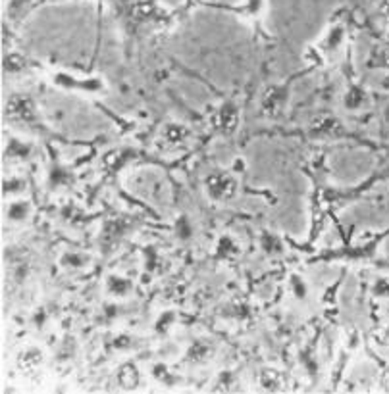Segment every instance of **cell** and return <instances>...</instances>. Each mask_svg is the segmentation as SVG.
Returning a JSON list of instances; mask_svg holds the SVG:
<instances>
[{"label": "cell", "mask_w": 389, "mask_h": 394, "mask_svg": "<svg viewBox=\"0 0 389 394\" xmlns=\"http://www.w3.org/2000/svg\"><path fill=\"white\" fill-rule=\"evenodd\" d=\"M237 189H239L237 177L234 173H229V171H224V169L210 171L205 177V195L214 204L229 202L237 195Z\"/></svg>", "instance_id": "6da1fadb"}, {"label": "cell", "mask_w": 389, "mask_h": 394, "mask_svg": "<svg viewBox=\"0 0 389 394\" xmlns=\"http://www.w3.org/2000/svg\"><path fill=\"white\" fill-rule=\"evenodd\" d=\"M287 100H289V92H287V87H285V85H274V87H270L268 91H264V94H262V113L268 116V118H276V116H280V113L285 110Z\"/></svg>", "instance_id": "7a4b0ae2"}, {"label": "cell", "mask_w": 389, "mask_h": 394, "mask_svg": "<svg viewBox=\"0 0 389 394\" xmlns=\"http://www.w3.org/2000/svg\"><path fill=\"white\" fill-rule=\"evenodd\" d=\"M370 92L362 87V85L351 83L347 85V89L343 91L341 97V106L347 113H362L366 112L370 106Z\"/></svg>", "instance_id": "3957f363"}, {"label": "cell", "mask_w": 389, "mask_h": 394, "mask_svg": "<svg viewBox=\"0 0 389 394\" xmlns=\"http://www.w3.org/2000/svg\"><path fill=\"white\" fill-rule=\"evenodd\" d=\"M189 137H191L189 127L185 125V123H179V121L166 123V125L162 127V131H160V139H162V142L166 147L170 148L184 147L185 142L189 141Z\"/></svg>", "instance_id": "277c9868"}, {"label": "cell", "mask_w": 389, "mask_h": 394, "mask_svg": "<svg viewBox=\"0 0 389 394\" xmlns=\"http://www.w3.org/2000/svg\"><path fill=\"white\" fill-rule=\"evenodd\" d=\"M216 125L218 131L224 135H232L239 127V108L234 102H226L220 106L218 116H216Z\"/></svg>", "instance_id": "5b68a950"}, {"label": "cell", "mask_w": 389, "mask_h": 394, "mask_svg": "<svg viewBox=\"0 0 389 394\" xmlns=\"http://www.w3.org/2000/svg\"><path fill=\"white\" fill-rule=\"evenodd\" d=\"M8 116H12L20 121H33L35 120L33 102L28 97H14L8 102Z\"/></svg>", "instance_id": "8992f818"}, {"label": "cell", "mask_w": 389, "mask_h": 394, "mask_svg": "<svg viewBox=\"0 0 389 394\" xmlns=\"http://www.w3.org/2000/svg\"><path fill=\"white\" fill-rule=\"evenodd\" d=\"M104 289H107L108 295L114 296V298H124V296L131 295L133 283H131V279H128V277H124V275L112 273L107 277Z\"/></svg>", "instance_id": "52a82bcc"}, {"label": "cell", "mask_w": 389, "mask_h": 394, "mask_svg": "<svg viewBox=\"0 0 389 394\" xmlns=\"http://www.w3.org/2000/svg\"><path fill=\"white\" fill-rule=\"evenodd\" d=\"M214 248H216V256H218L220 260H232V258H237L241 254L239 242H237V239H235L234 235H229V233L220 235Z\"/></svg>", "instance_id": "ba28073f"}, {"label": "cell", "mask_w": 389, "mask_h": 394, "mask_svg": "<svg viewBox=\"0 0 389 394\" xmlns=\"http://www.w3.org/2000/svg\"><path fill=\"white\" fill-rule=\"evenodd\" d=\"M343 42H345V29L343 27H333L330 29V33L324 37V41L320 44V52L322 54H328V56H332V54H337L343 47Z\"/></svg>", "instance_id": "9c48e42d"}, {"label": "cell", "mask_w": 389, "mask_h": 394, "mask_svg": "<svg viewBox=\"0 0 389 394\" xmlns=\"http://www.w3.org/2000/svg\"><path fill=\"white\" fill-rule=\"evenodd\" d=\"M311 133L314 135V137H322V139H325V137H335V135L341 133V125L340 121L335 120V118H332V116H324V118H320V120H316L312 123Z\"/></svg>", "instance_id": "30bf717a"}, {"label": "cell", "mask_w": 389, "mask_h": 394, "mask_svg": "<svg viewBox=\"0 0 389 394\" xmlns=\"http://www.w3.org/2000/svg\"><path fill=\"white\" fill-rule=\"evenodd\" d=\"M31 204H29L28 200H14V202H8L6 206V218L8 221H12V223H22L25 219L31 216Z\"/></svg>", "instance_id": "8fae6325"}, {"label": "cell", "mask_w": 389, "mask_h": 394, "mask_svg": "<svg viewBox=\"0 0 389 394\" xmlns=\"http://www.w3.org/2000/svg\"><path fill=\"white\" fill-rule=\"evenodd\" d=\"M58 85L62 87H81L83 91L87 92H99L102 89V81L100 79H85V81H76L70 75H64V73H58L56 79H54Z\"/></svg>", "instance_id": "7c38bea8"}, {"label": "cell", "mask_w": 389, "mask_h": 394, "mask_svg": "<svg viewBox=\"0 0 389 394\" xmlns=\"http://www.w3.org/2000/svg\"><path fill=\"white\" fill-rule=\"evenodd\" d=\"M41 359H43V352L39 350V348H33V346H29L25 350L18 354V366L23 367V369H33L41 364Z\"/></svg>", "instance_id": "4fadbf2b"}, {"label": "cell", "mask_w": 389, "mask_h": 394, "mask_svg": "<svg viewBox=\"0 0 389 394\" xmlns=\"http://www.w3.org/2000/svg\"><path fill=\"white\" fill-rule=\"evenodd\" d=\"M187 359L189 362H193V364H201V362H205L208 356H210V346H208V343H205V340H193L191 345H189V348H187Z\"/></svg>", "instance_id": "5bb4252c"}, {"label": "cell", "mask_w": 389, "mask_h": 394, "mask_svg": "<svg viewBox=\"0 0 389 394\" xmlns=\"http://www.w3.org/2000/svg\"><path fill=\"white\" fill-rule=\"evenodd\" d=\"M31 154V147L28 142L18 141V139H10L6 144V158H16V160H25Z\"/></svg>", "instance_id": "9a60e30c"}, {"label": "cell", "mask_w": 389, "mask_h": 394, "mask_svg": "<svg viewBox=\"0 0 389 394\" xmlns=\"http://www.w3.org/2000/svg\"><path fill=\"white\" fill-rule=\"evenodd\" d=\"M261 247L266 254H280L283 250L282 239L277 237L276 233L264 231L261 237Z\"/></svg>", "instance_id": "2e32d148"}, {"label": "cell", "mask_w": 389, "mask_h": 394, "mask_svg": "<svg viewBox=\"0 0 389 394\" xmlns=\"http://www.w3.org/2000/svg\"><path fill=\"white\" fill-rule=\"evenodd\" d=\"M370 293L376 300H389V275H378L372 281Z\"/></svg>", "instance_id": "e0dca14e"}, {"label": "cell", "mask_w": 389, "mask_h": 394, "mask_svg": "<svg viewBox=\"0 0 389 394\" xmlns=\"http://www.w3.org/2000/svg\"><path fill=\"white\" fill-rule=\"evenodd\" d=\"M87 261H89V258H87L85 254L73 252V250H70V252L62 254V258H60V264H62L64 268H70V269L85 268Z\"/></svg>", "instance_id": "ac0fdd59"}, {"label": "cell", "mask_w": 389, "mask_h": 394, "mask_svg": "<svg viewBox=\"0 0 389 394\" xmlns=\"http://www.w3.org/2000/svg\"><path fill=\"white\" fill-rule=\"evenodd\" d=\"M289 287H291V293H293V296H295L297 300H301V302H304V300L309 298V285H306V281H304L301 275H297V273L291 275Z\"/></svg>", "instance_id": "d6986e66"}, {"label": "cell", "mask_w": 389, "mask_h": 394, "mask_svg": "<svg viewBox=\"0 0 389 394\" xmlns=\"http://www.w3.org/2000/svg\"><path fill=\"white\" fill-rule=\"evenodd\" d=\"M174 229H176V237L179 240H189L193 237L191 221H189L187 216H179V218L176 219V226H174Z\"/></svg>", "instance_id": "ffe728a7"}, {"label": "cell", "mask_w": 389, "mask_h": 394, "mask_svg": "<svg viewBox=\"0 0 389 394\" xmlns=\"http://www.w3.org/2000/svg\"><path fill=\"white\" fill-rule=\"evenodd\" d=\"M137 381H139V374L135 371L133 366H124L120 371V383L124 387H135L137 385Z\"/></svg>", "instance_id": "44dd1931"}, {"label": "cell", "mask_w": 389, "mask_h": 394, "mask_svg": "<svg viewBox=\"0 0 389 394\" xmlns=\"http://www.w3.org/2000/svg\"><path fill=\"white\" fill-rule=\"evenodd\" d=\"M174 321H176V314H174V312L172 310L162 312V314L158 316V319H156V331L166 333L168 329H170L172 325H174Z\"/></svg>", "instance_id": "7402d4cb"}, {"label": "cell", "mask_w": 389, "mask_h": 394, "mask_svg": "<svg viewBox=\"0 0 389 394\" xmlns=\"http://www.w3.org/2000/svg\"><path fill=\"white\" fill-rule=\"evenodd\" d=\"M143 256H145V269L147 271H156L158 264H160V258H158V252H156L155 248L147 247L143 250Z\"/></svg>", "instance_id": "603a6c76"}, {"label": "cell", "mask_w": 389, "mask_h": 394, "mask_svg": "<svg viewBox=\"0 0 389 394\" xmlns=\"http://www.w3.org/2000/svg\"><path fill=\"white\" fill-rule=\"evenodd\" d=\"M261 383L262 387L270 388V390H277V388L282 387V379H280V375L276 371H264Z\"/></svg>", "instance_id": "cb8c5ba5"}, {"label": "cell", "mask_w": 389, "mask_h": 394, "mask_svg": "<svg viewBox=\"0 0 389 394\" xmlns=\"http://www.w3.org/2000/svg\"><path fill=\"white\" fill-rule=\"evenodd\" d=\"M23 190H25V181H22V179H14V181H12V179H6V181H4V195H6V197H10L12 192L18 195V192H23Z\"/></svg>", "instance_id": "d4e9b609"}, {"label": "cell", "mask_w": 389, "mask_h": 394, "mask_svg": "<svg viewBox=\"0 0 389 394\" xmlns=\"http://www.w3.org/2000/svg\"><path fill=\"white\" fill-rule=\"evenodd\" d=\"M68 181H70V176L66 173L64 169L56 168L52 173H50V183L54 185V187H64Z\"/></svg>", "instance_id": "484cf974"}, {"label": "cell", "mask_w": 389, "mask_h": 394, "mask_svg": "<svg viewBox=\"0 0 389 394\" xmlns=\"http://www.w3.org/2000/svg\"><path fill=\"white\" fill-rule=\"evenodd\" d=\"M28 2H31V0H10V4H8V14L12 16V18L22 14V10L28 6Z\"/></svg>", "instance_id": "4316f807"}, {"label": "cell", "mask_w": 389, "mask_h": 394, "mask_svg": "<svg viewBox=\"0 0 389 394\" xmlns=\"http://www.w3.org/2000/svg\"><path fill=\"white\" fill-rule=\"evenodd\" d=\"M155 377H156V379L162 381V383H172V381H174V377L168 374V369H166L164 366H156L155 367Z\"/></svg>", "instance_id": "83f0119b"}, {"label": "cell", "mask_w": 389, "mask_h": 394, "mask_svg": "<svg viewBox=\"0 0 389 394\" xmlns=\"http://www.w3.org/2000/svg\"><path fill=\"white\" fill-rule=\"evenodd\" d=\"M382 120H383V123L389 127V102H385L383 104V108H382Z\"/></svg>", "instance_id": "f1b7e54d"}, {"label": "cell", "mask_w": 389, "mask_h": 394, "mask_svg": "<svg viewBox=\"0 0 389 394\" xmlns=\"http://www.w3.org/2000/svg\"><path fill=\"white\" fill-rule=\"evenodd\" d=\"M383 338H385V340H388V343H389V324L385 325V327H383Z\"/></svg>", "instance_id": "f546056e"}, {"label": "cell", "mask_w": 389, "mask_h": 394, "mask_svg": "<svg viewBox=\"0 0 389 394\" xmlns=\"http://www.w3.org/2000/svg\"><path fill=\"white\" fill-rule=\"evenodd\" d=\"M388 66H389V56H388Z\"/></svg>", "instance_id": "4dcf8cb0"}]
</instances>
